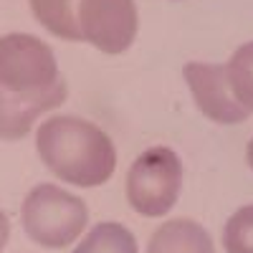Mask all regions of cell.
<instances>
[{
    "label": "cell",
    "instance_id": "cell-1",
    "mask_svg": "<svg viewBox=\"0 0 253 253\" xmlns=\"http://www.w3.org/2000/svg\"><path fill=\"white\" fill-rule=\"evenodd\" d=\"M36 152L48 170L74 187H99L117 170L112 137L74 114L48 117L36 132Z\"/></svg>",
    "mask_w": 253,
    "mask_h": 253
},
{
    "label": "cell",
    "instance_id": "cell-2",
    "mask_svg": "<svg viewBox=\"0 0 253 253\" xmlns=\"http://www.w3.org/2000/svg\"><path fill=\"white\" fill-rule=\"evenodd\" d=\"M89 223V208L79 195L53 182H41L28 190L20 205V225L26 236L51 251L66 248L81 238Z\"/></svg>",
    "mask_w": 253,
    "mask_h": 253
},
{
    "label": "cell",
    "instance_id": "cell-3",
    "mask_svg": "<svg viewBox=\"0 0 253 253\" xmlns=\"http://www.w3.org/2000/svg\"><path fill=\"white\" fill-rule=\"evenodd\" d=\"M182 190V160L172 147H150L129 167L124 182L126 203L144 218H162L175 208Z\"/></svg>",
    "mask_w": 253,
    "mask_h": 253
},
{
    "label": "cell",
    "instance_id": "cell-4",
    "mask_svg": "<svg viewBox=\"0 0 253 253\" xmlns=\"http://www.w3.org/2000/svg\"><path fill=\"white\" fill-rule=\"evenodd\" d=\"M53 48L31 33L0 36V89L10 94H48L63 86Z\"/></svg>",
    "mask_w": 253,
    "mask_h": 253
},
{
    "label": "cell",
    "instance_id": "cell-5",
    "mask_svg": "<svg viewBox=\"0 0 253 253\" xmlns=\"http://www.w3.org/2000/svg\"><path fill=\"white\" fill-rule=\"evenodd\" d=\"M139 28L134 0H79L81 41L107 56H119L134 43Z\"/></svg>",
    "mask_w": 253,
    "mask_h": 253
},
{
    "label": "cell",
    "instance_id": "cell-6",
    "mask_svg": "<svg viewBox=\"0 0 253 253\" xmlns=\"http://www.w3.org/2000/svg\"><path fill=\"white\" fill-rule=\"evenodd\" d=\"M182 76L190 94H193L198 109L215 124H241L248 119L246 112L236 101L228 86L225 63H205V61H187L182 66Z\"/></svg>",
    "mask_w": 253,
    "mask_h": 253
},
{
    "label": "cell",
    "instance_id": "cell-7",
    "mask_svg": "<svg viewBox=\"0 0 253 253\" xmlns=\"http://www.w3.org/2000/svg\"><path fill=\"white\" fill-rule=\"evenodd\" d=\"M69 86H63L48 91V94H10L0 89V139L3 142H18L28 137V132L36 126L41 114L58 109L66 101Z\"/></svg>",
    "mask_w": 253,
    "mask_h": 253
},
{
    "label": "cell",
    "instance_id": "cell-8",
    "mask_svg": "<svg viewBox=\"0 0 253 253\" xmlns=\"http://www.w3.org/2000/svg\"><path fill=\"white\" fill-rule=\"evenodd\" d=\"M147 253H215V246L198 220L170 218L152 233Z\"/></svg>",
    "mask_w": 253,
    "mask_h": 253
},
{
    "label": "cell",
    "instance_id": "cell-9",
    "mask_svg": "<svg viewBox=\"0 0 253 253\" xmlns=\"http://www.w3.org/2000/svg\"><path fill=\"white\" fill-rule=\"evenodd\" d=\"M33 18L51 36L61 41H81L79 31V0H28Z\"/></svg>",
    "mask_w": 253,
    "mask_h": 253
},
{
    "label": "cell",
    "instance_id": "cell-10",
    "mask_svg": "<svg viewBox=\"0 0 253 253\" xmlns=\"http://www.w3.org/2000/svg\"><path fill=\"white\" fill-rule=\"evenodd\" d=\"M74 253H139L137 251V238L126 225L107 220L94 225L86 238L74 248Z\"/></svg>",
    "mask_w": 253,
    "mask_h": 253
},
{
    "label": "cell",
    "instance_id": "cell-11",
    "mask_svg": "<svg viewBox=\"0 0 253 253\" xmlns=\"http://www.w3.org/2000/svg\"><path fill=\"white\" fill-rule=\"evenodd\" d=\"M228 86L246 112H253V41L238 46L225 63Z\"/></svg>",
    "mask_w": 253,
    "mask_h": 253
},
{
    "label": "cell",
    "instance_id": "cell-12",
    "mask_svg": "<svg viewBox=\"0 0 253 253\" xmlns=\"http://www.w3.org/2000/svg\"><path fill=\"white\" fill-rule=\"evenodd\" d=\"M225 253H253V205H243L223 225Z\"/></svg>",
    "mask_w": 253,
    "mask_h": 253
},
{
    "label": "cell",
    "instance_id": "cell-13",
    "mask_svg": "<svg viewBox=\"0 0 253 253\" xmlns=\"http://www.w3.org/2000/svg\"><path fill=\"white\" fill-rule=\"evenodd\" d=\"M8 238H10V220L8 215L0 210V253H3V248L8 246Z\"/></svg>",
    "mask_w": 253,
    "mask_h": 253
},
{
    "label": "cell",
    "instance_id": "cell-14",
    "mask_svg": "<svg viewBox=\"0 0 253 253\" xmlns=\"http://www.w3.org/2000/svg\"><path fill=\"white\" fill-rule=\"evenodd\" d=\"M246 162H248V167L253 170V139H251L248 147H246Z\"/></svg>",
    "mask_w": 253,
    "mask_h": 253
}]
</instances>
